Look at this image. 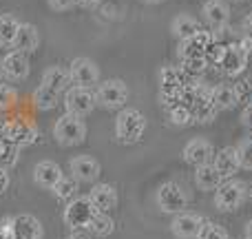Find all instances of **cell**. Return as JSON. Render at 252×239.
<instances>
[{"label": "cell", "instance_id": "7402d4cb", "mask_svg": "<svg viewBox=\"0 0 252 239\" xmlns=\"http://www.w3.org/2000/svg\"><path fill=\"white\" fill-rule=\"evenodd\" d=\"M0 67H2V73L11 80H25L29 75V60H27V53L22 51H13Z\"/></svg>", "mask_w": 252, "mask_h": 239}, {"label": "cell", "instance_id": "f6af8a7d", "mask_svg": "<svg viewBox=\"0 0 252 239\" xmlns=\"http://www.w3.org/2000/svg\"><path fill=\"white\" fill-rule=\"evenodd\" d=\"M246 239H252V219L248 222V226H246Z\"/></svg>", "mask_w": 252, "mask_h": 239}, {"label": "cell", "instance_id": "60d3db41", "mask_svg": "<svg viewBox=\"0 0 252 239\" xmlns=\"http://www.w3.org/2000/svg\"><path fill=\"white\" fill-rule=\"evenodd\" d=\"M241 29H244V38H250L252 40V13L244 18V22H241Z\"/></svg>", "mask_w": 252, "mask_h": 239}, {"label": "cell", "instance_id": "7dc6e473", "mask_svg": "<svg viewBox=\"0 0 252 239\" xmlns=\"http://www.w3.org/2000/svg\"><path fill=\"white\" fill-rule=\"evenodd\" d=\"M144 2H151V4H155V2H164V0H144Z\"/></svg>", "mask_w": 252, "mask_h": 239}, {"label": "cell", "instance_id": "ac0fdd59", "mask_svg": "<svg viewBox=\"0 0 252 239\" xmlns=\"http://www.w3.org/2000/svg\"><path fill=\"white\" fill-rule=\"evenodd\" d=\"M89 200L97 208V213H109L118 206V191L111 184H95L89 193Z\"/></svg>", "mask_w": 252, "mask_h": 239}, {"label": "cell", "instance_id": "8992f818", "mask_svg": "<svg viewBox=\"0 0 252 239\" xmlns=\"http://www.w3.org/2000/svg\"><path fill=\"white\" fill-rule=\"evenodd\" d=\"M97 208L89 197H78V200H71L69 206L64 208V224L71 231H82V228H89Z\"/></svg>", "mask_w": 252, "mask_h": 239}, {"label": "cell", "instance_id": "f35d334b", "mask_svg": "<svg viewBox=\"0 0 252 239\" xmlns=\"http://www.w3.org/2000/svg\"><path fill=\"white\" fill-rule=\"evenodd\" d=\"M0 239H13L11 235V217H4L0 222Z\"/></svg>", "mask_w": 252, "mask_h": 239}, {"label": "cell", "instance_id": "9c48e42d", "mask_svg": "<svg viewBox=\"0 0 252 239\" xmlns=\"http://www.w3.org/2000/svg\"><path fill=\"white\" fill-rule=\"evenodd\" d=\"M213 40H215L213 31H208V29L197 31L195 35H190V38L179 42V58H182V60L206 58V51H208V47L213 44Z\"/></svg>", "mask_w": 252, "mask_h": 239}, {"label": "cell", "instance_id": "8fae6325", "mask_svg": "<svg viewBox=\"0 0 252 239\" xmlns=\"http://www.w3.org/2000/svg\"><path fill=\"white\" fill-rule=\"evenodd\" d=\"M201 13H204V20L213 34L223 31L228 27V22H230V9H228V4L223 0H208L201 7Z\"/></svg>", "mask_w": 252, "mask_h": 239}, {"label": "cell", "instance_id": "4316f807", "mask_svg": "<svg viewBox=\"0 0 252 239\" xmlns=\"http://www.w3.org/2000/svg\"><path fill=\"white\" fill-rule=\"evenodd\" d=\"M58 102H60V93L51 91V89L44 87V84H40V87L33 91V104H35V109L51 111V109H56V106H58Z\"/></svg>", "mask_w": 252, "mask_h": 239}, {"label": "cell", "instance_id": "d4e9b609", "mask_svg": "<svg viewBox=\"0 0 252 239\" xmlns=\"http://www.w3.org/2000/svg\"><path fill=\"white\" fill-rule=\"evenodd\" d=\"M195 182H197V186H199L201 191H215L223 179H221V175L217 173V169L213 166V162H210V164L197 166L195 169Z\"/></svg>", "mask_w": 252, "mask_h": 239}, {"label": "cell", "instance_id": "d6a6232c", "mask_svg": "<svg viewBox=\"0 0 252 239\" xmlns=\"http://www.w3.org/2000/svg\"><path fill=\"white\" fill-rule=\"evenodd\" d=\"M226 44L223 42H219L217 38L213 40V44L208 47V51H206V62L208 65H215V67H219L221 65V60H223V56H226Z\"/></svg>", "mask_w": 252, "mask_h": 239}, {"label": "cell", "instance_id": "ba28073f", "mask_svg": "<svg viewBox=\"0 0 252 239\" xmlns=\"http://www.w3.org/2000/svg\"><path fill=\"white\" fill-rule=\"evenodd\" d=\"M69 75H71V84L73 87L91 89L95 84H100V69L89 58H75L69 67Z\"/></svg>", "mask_w": 252, "mask_h": 239}, {"label": "cell", "instance_id": "d590c367", "mask_svg": "<svg viewBox=\"0 0 252 239\" xmlns=\"http://www.w3.org/2000/svg\"><path fill=\"white\" fill-rule=\"evenodd\" d=\"M237 155H239V164L241 169L252 171V137L244 139V142L237 146Z\"/></svg>", "mask_w": 252, "mask_h": 239}, {"label": "cell", "instance_id": "ee69618b", "mask_svg": "<svg viewBox=\"0 0 252 239\" xmlns=\"http://www.w3.org/2000/svg\"><path fill=\"white\" fill-rule=\"evenodd\" d=\"M66 239H91V237H89V235H84V233H78V231H75L73 235H69Z\"/></svg>", "mask_w": 252, "mask_h": 239}, {"label": "cell", "instance_id": "f546056e", "mask_svg": "<svg viewBox=\"0 0 252 239\" xmlns=\"http://www.w3.org/2000/svg\"><path fill=\"white\" fill-rule=\"evenodd\" d=\"M51 191L56 193L58 200H71V197L75 195V191H78V179L75 177H64V175H62V179L51 188Z\"/></svg>", "mask_w": 252, "mask_h": 239}, {"label": "cell", "instance_id": "52a82bcc", "mask_svg": "<svg viewBox=\"0 0 252 239\" xmlns=\"http://www.w3.org/2000/svg\"><path fill=\"white\" fill-rule=\"evenodd\" d=\"M95 104H97V100H95V93H93L91 89H84V87L66 89V96H64L66 113L84 118V115H89L93 109H95Z\"/></svg>", "mask_w": 252, "mask_h": 239}, {"label": "cell", "instance_id": "836d02e7", "mask_svg": "<svg viewBox=\"0 0 252 239\" xmlns=\"http://www.w3.org/2000/svg\"><path fill=\"white\" fill-rule=\"evenodd\" d=\"M168 120L173 122V124H177V126H186V124H190V122H192L190 109H188L186 104L175 106V109H170V111H168Z\"/></svg>", "mask_w": 252, "mask_h": 239}, {"label": "cell", "instance_id": "83f0119b", "mask_svg": "<svg viewBox=\"0 0 252 239\" xmlns=\"http://www.w3.org/2000/svg\"><path fill=\"white\" fill-rule=\"evenodd\" d=\"M89 231L97 237H109L111 233L115 231V222L111 219L109 213H95L91 219V224H89Z\"/></svg>", "mask_w": 252, "mask_h": 239}, {"label": "cell", "instance_id": "f1b7e54d", "mask_svg": "<svg viewBox=\"0 0 252 239\" xmlns=\"http://www.w3.org/2000/svg\"><path fill=\"white\" fill-rule=\"evenodd\" d=\"M18 27H20V22L16 20L13 16H0V42H11L13 44V38H16L18 34Z\"/></svg>", "mask_w": 252, "mask_h": 239}, {"label": "cell", "instance_id": "4dcf8cb0", "mask_svg": "<svg viewBox=\"0 0 252 239\" xmlns=\"http://www.w3.org/2000/svg\"><path fill=\"white\" fill-rule=\"evenodd\" d=\"M232 89H235L237 104L252 106V78H248V80H239V82H237Z\"/></svg>", "mask_w": 252, "mask_h": 239}, {"label": "cell", "instance_id": "7a4b0ae2", "mask_svg": "<svg viewBox=\"0 0 252 239\" xmlns=\"http://www.w3.org/2000/svg\"><path fill=\"white\" fill-rule=\"evenodd\" d=\"M53 137L62 146H78V144H82L87 139V124L78 115L64 113L53 124Z\"/></svg>", "mask_w": 252, "mask_h": 239}, {"label": "cell", "instance_id": "bcb514c9", "mask_svg": "<svg viewBox=\"0 0 252 239\" xmlns=\"http://www.w3.org/2000/svg\"><path fill=\"white\" fill-rule=\"evenodd\" d=\"M4 124H7V120H0V137L4 135Z\"/></svg>", "mask_w": 252, "mask_h": 239}, {"label": "cell", "instance_id": "484cf974", "mask_svg": "<svg viewBox=\"0 0 252 239\" xmlns=\"http://www.w3.org/2000/svg\"><path fill=\"white\" fill-rule=\"evenodd\" d=\"M210 100L213 104L217 106V111H228L237 104V98H235V89L226 87V84H217V87L210 89Z\"/></svg>", "mask_w": 252, "mask_h": 239}, {"label": "cell", "instance_id": "7bdbcfd3", "mask_svg": "<svg viewBox=\"0 0 252 239\" xmlns=\"http://www.w3.org/2000/svg\"><path fill=\"white\" fill-rule=\"evenodd\" d=\"M97 2H100V0H75V4L82 9H91V7H95Z\"/></svg>", "mask_w": 252, "mask_h": 239}, {"label": "cell", "instance_id": "8d00e7d4", "mask_svg": "<svg viewBox=\"0 0 252 239\" xmlns=\"http://www.w3.org/2000/svg\"><path fill=\"white\" fill-rule=\"evenodd\" d=\"M13 102H16V89H11V87L0 82V111L13 106Z\"/></svg>", "mask_w": 252, "mask_h": 239}, {"label": "cell", "instance_id": "277c9868", "mask_svg": "<svg viewBox=\"0 0 252 239\" xmlns=\"http://www.w3.org/2000/svg\"><path fill=\"white\" fill-rule=\"evenodd\" d=\"M157 206H159L161 213L168 215L184 213L188 206V195L177 182H164L157 188Z\"/></svg>", "mask_w": 252, "mask_h": 239}, {"label": "cell", "instance_id": "5bb4252c", "mask_svg": "<svg viewBox=\"0 0 252 239\" xmlns=\"http://www.w3.org/2000/svg\"><path fill=\"white\" fill-rule=\"evenodd\" d=\"M248 58L250 53L244 51V47H241L239 42L237 44H228L226 49V56H223L221 60V71L226 75H230V78H237V75H241L246 71V67H248Z\"/></svg>", "mask_w": 252, "mask_h": 239}, {"label": "cell", "instance_id": "e0dca14e", "mask_svg": "<svg viewBox=\"0 0 252 239\" xmlns=\"http://www.w3.org/2000/svg\"><path fill=\"white\" fill-rule=\"evenodd\" d=\"M213 166L217 169V173L221 175V179L235 177V173L241 169L239 155H237V146H226V148H221V151L215 153Z\"/></svg>", "mask_w": 252, "mask_h": 239}, {"label": "cell", "instance_id": "7c38bea8", "mask_svg": "<svg viewBox=\"0 0 252 239\" xmlns=\"http://www.w3.org/2000/svg\"><path fill=\"white\" fill-rule=\"evenodd\" d=\"M182 155H184V162H186V164H190V166H195L197 169V166L210 164L213 157H215V151H213V144H210L208 139L195 137V139H190V142L184 146Z\"/></svg>", "mask_w": 252, "mask_h": 239}, {"label": "cell", "instance_id": "44dd1931", "mask_svg": "<svg viewBox=\"0 0 252 239\" xmlns=\"http://www.w3.org/2000/svg\"><path fill=\"white\" fill-rule=\"evenodd\" d=\"M38 44H40L38 29H35L33 25H29V22H20L18 34H16V38H13V49L22 51V53H31L38 49Z\"/></svg>", "mask_w": 252, "mask_h": 239}, {"label": "cell", "instance_id": "4fadbf2b", "mask_svg": "<svg viewBox=\"0 0 252 239\" xmlns=\"http://www.w3.org/2000/svg\"><path fill=\"white\" fill-rule=\"evenodd\" d=\"M201 224H204V217L197 213H177L170 224V231L177 239H197L201 231Z\"/></svg>", "mask_w": 252, "mask_h": 239}, {"label": "cell", "instance_id": "9a60e30c", "mask_svg": "<svg viewBox=\"0 0 252 239\" xmlns=\"http://www.w3.org/2000/svg\"><path fill=\"white\" fill-rule=\"evenodd\" d=\"M11 235L13 239H42V224L29 213L11 217Z\"/></svg>", "mask_w": 252, "mask_h": 239}, {"label": "cell", "instance_id": "2e32d148", "mask_svg": "<svg viewBox=\"0 0 252 239\" xmlns=\"http://www.w3.org/2000/svg\"><path fill=\"white\" fill-rule=\"evenodd\" d=\"M69 169L73 173V177L78 182H95L100 177L102 169H100V162L91 155H78L69 162Z\"/></svg>", "mask_w": 252, "mask_h": 239}, {"label": "cell", "instance_id": "ffe728a7", "mask_svg": "<svg viewBox=\"0 0 252 239\" xmlns=\"http://www.w3.org/2000/svg\"><path fill=\"white\" fill-rule=\"evenodd\" d=\"M33 179L38 186L42 188H53L58 182L62 179V169L51 160H44V162H38L33 169Z\"/></svg>", "mask_w": 252, "mask_h": 239}, {"label": "cell", "instance_id": "d6986e66", "mask_svg": "<svg viewBox=\"0 0 252 239\" xmlns=\"http://www.w3.org/2000/svg\"><path fill=\"white\" fill-rule=\"evenodd\" d=\"M188 82H190V78L182 71V67H161L159 69V91H184Z\"/></svg>", "mask_w": 252, "mask_h": 239}, {"label": "cell", "instance_id": "b9f144b4", "mask_svg": "<svg viewBox=\"0 0 252 239\" xmlns=\"http://www.w3.org/2000/svg\"><path fill=\"white\" fill-rule=\"evenodd\" d=\"M7 188H9V173H7V169L0 166V195H2Z\"/></svg>", "mask_w": 252, "mask_h": 239}, {"label": "cell", "instance_id": "1f68e13d", "mask_svg": "<svg viewBox=\"0 0 252 239\" xmlns=\"http://www.w3.org/2000/svg\"><path fill=\"white\" fill-rule=\"evenodd\" d=\"M197 239H230V235H228V233L223 231L219 224L206 222V219H204V224H201V231H199V235H197Z\"/></svg>", "mask_w": 252, "mask_h": 239}, {"label": "cell", "instance_id": "cb8c5ba5", "mask_svg": "<svg viewBox=\"0 0 252 239\" xmlns=\"http://www.w3.org/2000/svg\"><path fill=\"white\" fill-rule=\"evenodd\" d=\"M170 31H173V35L179 38V42H182V40L195 35L197 31H201V25L197 18L188 16V13H179V16H175L173 25H170Z\"/></svg>", "mask_w": 252, "mask_h": 239}, {"label": "cell", "instance_id": "3957f363", "mask_svg": "<svg viewBox=\"0 0 252 239\" xmlns=\"http://www.w3.org/2000/svg\"><path fill=\"white\" fill-rule=\"evenodd\" d=\"M246 193H248V188H246L244 182L232 179V177L223 179V182L215 188V206H217L221 213H232V210H237L244 204Z\"/></svg>", "mask_w": 252, "mask_h": 239}, {"label": "cell", "instance_id": "e575fe53", "mask_svg": "<svg viewBox=\"0 0 252 239\" xmlns=\"http://www.w3.org/2000/svg\"><path fill=\"white\" fill-rule=\"evenodd\" d=\"M16 164V146L11 142H7L4 137H0V166H13Z\"/></svg>", "mask_w": 252, "mask_h": 239}, {"label": "cell", "instance_id": "ab89813d", "mask_svg": "<svg viewBox=\"0 0 252 239\" xmlns=\"http://www.w3.org/2000/svg\"><path fill=\"white\" fill-rule=\"evenodd\" d=\"M13 51H16V49H13L11 42H0V65H2V62L7 60V58L11 56Z\"/></svg>", "mask_w": 252, "mask_h": 239}, {"label": "cell", "instance_id": "74e56055", "mask_svg": "<svg viewBox=\"0 0 252 239\" xmlns=\"http://www.w3.org/2000/svg\"><path fill=\"white\" fill-rule=\"evenodd\" d=\"M47 2L53 11H66V9H71L75 4V0H47Z\"/></svg>", "mask_w": 252, "mask_h": 239}, {"label": "cell", "instance_id": "6da1fadb", "mask_svg": "<svg viewBox=\"0 0 252 239\" xmlns=\"http://www.w3.org/2000/svg\"><path fill=\"white\" fill-rule=\"evenodd\" d=\"M146 131V118L137 109H122L115 120V135L122 144H137Z\"/></svg>", "mask_w": 252, "mask_h": 239}, {"label": "cell", "instance_id": "30bf717a", "mask_svg": "<svg viewBox=\"0 0 252 239\" xmlns=\"http://www.w3.org/2000/svg\"><path fill=\"white\" fill-rule=\"evenodd\" d=\"M2 137L7 142H11L13 146H29L38 139V129L25 120H7Z\"/></svg>", "mask_w": 252, "mask_h": 239}, {"label": "cell", "instance_id": "603a6c76", "mask_svg": "<svg viewBox=\"0 0 252 239\" xmlns=\"http://www.w3.org/2000/svg\"><path fill=\"white\" fill-rule=\"evenodd\" d=\"M42 84L44 87H49L51 91L56 93H62L66 87L71 84V75H69V69H64V67H49V69H44L42 73Z\"/></svg>", "mask_w": 252, "mask_h": 239}, {"label": "cell", "instance_id": "c3c4849f", "mask_svg": "<svg viewBox=\"0 0 252 239\" xmlns=\"http://www.w3.org/2000/svg\"><path fill=\"white\" fill-rule=\"evenodd\" d=\"M250 197H252V188H250Z\"/></svg>", "mask_w": 252, "mask_h": 239}, {"label": "cell", "instance_id": "5b68a950", "mask_svg": "<svg viewBox=\"0 0 252 239\" xmlns=\"http://www.w3.org/2000/svg\"><path fill=\"white\" fill-rule=\"evenodd\" d=\"M95 100L100 106L113 111V109H122L128 100V89L122 80L113 78V80H104V82L97 84L95 89Z\"/></svg>", "mask_w": 252, "mask_h": 239}]
</instances>
